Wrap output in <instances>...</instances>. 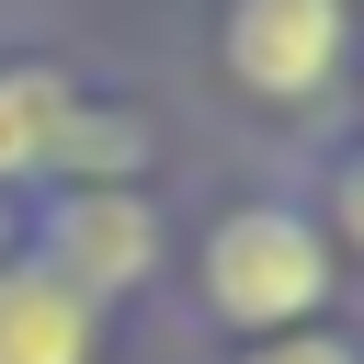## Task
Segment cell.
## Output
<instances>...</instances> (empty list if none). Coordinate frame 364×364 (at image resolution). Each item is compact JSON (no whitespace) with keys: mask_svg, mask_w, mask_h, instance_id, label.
Wrapping results in <instances>:
<instances>
[{"mask_svg":"<svg viewBox=\"0 0 364 364\" xmlns=\"http://www.w3.org/2000/svg\"><path fill=\"white\" fill-rule=\"evenodd\" d=\"M205 296L239 318V330H284L330 296V239L296 216V205H239L216 239H205Z\"/></svg>","mask_w":364,"mask_h":364,"instance_id":"obj_1","label":"cell"},{"mask_svg":"<svg viewBox=\"0 0 364 364\" xmlns=\"http://www.w3.org/2000/svg\"><path fill=\"white\" fill-rule=\"evenodd\" d=\"M148 262H159V216H148L125 182H80V193L57 205V228H46V273H57L80 307L148 284Z\"/></svg>","mask_w":364,"mask_h":364,"instance_id":"obj_2","label":"cell"},{"mask_svg":"<svg viewBox=\"0 0 364 364\" xmlns=\"http://www.w3.org/2000/svg\"><path fill=\"white\" fill-rule=\"evenodd\" d=\"M228 68L262 102H318L341 68V0H228Z\"/></svg>","mask_w":364,"mask_h":364,"instance_id":"obj_3","label":"cell"},{"mask_svg":"<svg viewBox=\"0 0 364 364\" xmlns=\"http://www.w3.org/2000/svg\"><path fill=\"white\" fill-rule=\"evenodd\" d=\"M0 364H91V307L34 262L0 273Z\"/></svg>","mask_w":364,"mask_h":364,"instance_id":"obj_4","label":"cell"},{"mask_svg":"<svg viewBox=\"0 0 364 364\" xmlns=\"http://www.w3.org/2000/svg\"><path fill=\"white\" fill-rule=\"evenodd\" d=\"M68 80L57 68H0V182L23 171H57V136H68Z\"/></svg>","mask_w":364,"mask_h":364,"instance_id":"obj_5","label":"cell"},{"mask_svg":"<svg viewBox=\"0 0 364 364\" xmlns=\"http://www.w3.org/2000/svg\"><path fill=\"white\" fill-rule=\"evenodd\" d=\"M250 364H364V353H341V341H273V353H250Z\"/></svg>","mask_w":364,"mask_h":364,"instance_id":"obj_6","label":"cell"},{"mask_svg":"<svg viewBox=\"0 0 364 364\" xmlns=\"http://www.w3.org/2000/svg\"><path fill=\"white\" fill-rule=\"evenodd\" d=\"M341 228H353V239H364V159H353V171H341Z\"/></svg>","mask_w":364,"mask_h":364,"instance_id":"obj_7","label":"cell"}]
</instances>
